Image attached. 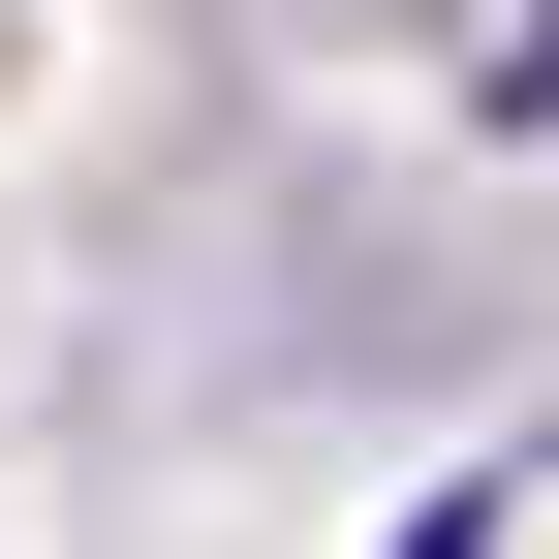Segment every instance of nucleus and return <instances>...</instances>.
<instances>
[{
	"label": "nucleus",
	"instance_id": "f257e3e1",
	"mask_svg": "<svg viewBox=\"0 0 559 559\" xmlns=\"http://www.w3.org/2000/svg\"><path fill=\"white\" fill-rule=\"evenodd\" d=\"M373 559H498V466H466V498H436V528H373Z\"/></svg>",
	"mask_w": 559,
	"mask_h": 559
}]
</instances>
